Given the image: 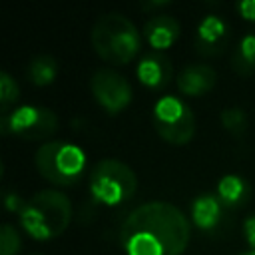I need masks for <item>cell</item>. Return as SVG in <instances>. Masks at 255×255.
<instances>
[{
	"instance_id": "cell-9",
	"label": "cell",
	"mask_w": 255,
	"mask_h": 255,
	"mask_svg": "<svg viewBox=\"0 0 255 255\" xmlns=\"http://www.w3.org/2000/svg\"><path fill=\"white\" fill-rule=\"evenodd\" d=\"M195 52L205 58L221 56L229 44V28L217 16H205L195 32Z\"/></svg>"
},
{
	"instance_id": "cell-14",
	"label": "cell",
	"mask_w": 255,
	"mask_h": 255,
	"mask_svg": "<svg viewBox=\"0 0 255 255\" xmlns=\"http://www.w3.org/2000/svg\"><path fill=\"white\" fill-rule=\"evenodd\" d=\"M215 195L225 205V209H237V207H243L249 201L251 187L241 175L229 173V175H223L217 181V193Z\"/></svg>"
},
{
	"instance_id": "cell-12",
	"label": "cell",
	"mask_w": 255,
	"mask_h": 255,
	"mask_svg": "<svg viewBox=\"0 0 255 255\" xmlns=\"http://www.w3.org/2000/svg\"><path fill=\"white\" fill-rule=\"evenodd\" d=\"M179 30H181V26L173 16L157 14L145 22L143 36H145L147 44L151 48H155V52H161V50L173 46V42L179 38Z\"/></svg>"
},
{
	"instance_id": "cell-10",
	"label": "cell",
	"mask_w": 255,
	"mask_h": 255,
	"mask_svg": "<svg viewBox=\"0 0 255 255\" xmlns=\"http://www.w3.org/2000/svg\"><path fill=\"white\" fill-rule=\"evenodd\" d=\"M177 90L183 96L199 98L213 90L217 82V74L207 64H189L177 74Z\"/></svg>"
},
{
	"instance_id": "cell-22",
	"label": "cell",
	"mask_w": 255,
	"mask_h": 255,
	"mask_svg": "<svg viewBox=\"0 0 255 255\" xmlns=\"http://www.w3.org/2000/svg\"><path fill=\"white\" fill-rule=\"evenodd\" d=\"M237 10H239V14L245 20L255 22V0H243V2H239L237 4Z\"/></svg>"
},
{
	"instance_id": "cell-23",
	"label": "cell",
	"mask_w": 255,
	"mask_h": 255,
	"mask_svg": "<svg viewBox=\"0 0 255 255\" xmlns=\"http://www.w3.org/2000/svg\"><path fill=\"white\" fill-rule=\"evenodd\" d=\"M243 255H255V249H251V251H247V253H243Z\"/></svg>"
},
{
	"instance_id": "cell-19",
	"label": "cell",
	"mask_w": 255,
	"mask_h": 255,
	"mask_svg": "<svg viewBox=\"0 0 255 255\" xmlns=\"http://www.w3.org/2000/svg\"><path fill=\"white\" fill-rule=\"evenodd\" d=\"M20 247H22V241L16 227L10 223H4L0 229V255H18Z\"/></svg>"
},
{
	"instance_id": "cell-7",
	"label": "cell",
	"mask_w": 255,
	"mask_h": 255,
	"mask_svg": "<svg viewBox=\"0 0 255 255\" xmlns=\"http://www.w3.org/2000/svg\"><path fill=\"white\" fill-rule=\"evenodd\" d=\"M2 131L28 141H42L58 131V116L44 106H20L2 116Z\"/></svg>"
},
{
	"instance_id": "cell-3",
	"label": "cell",
	"mask_w": 255,
	"mask_h": 255,
	"mask_svg": "<svg viewBox=\"0 0 255 255\" xmlns=\"http://www.w3.org/2000/svg\"><path fill=\"white\" fill-rule=\"evenodd\" d=\"M72 219V203L68 195L56 189L34 193L20 211V223L28 235L38 241H50L62 235Z\"/></svg>"
},
{
	"instance_id": "cell-11",
	"label": "cell",
	"mask_w": 255,
	"mask_h": 255,
	"mask_svg": "<svg viewBox=\"0 0 255 255\" xmlns=\"http://www.w3.org/2000/svg\"><path fill=\"white\" fill-rule=\"evenodd\" d=\"M135 74L143 86H147L151 90H159L169 84V80L173 76V68H171V62L167 56H163L161 52H151L139 60Z\"/></svg>"
},
{
	"instance_id": "cell-2",
	"label": "cell",
	"mask_w": 255,
	"mask_h": 255,
	"mask_svg": "<svg viewBox=\"0 0 255 255\" xmlns=\"http://www.w3.org/2000/svg\"><path fill=\"white\" fill-rule=\"evenodd\" d=\"M90 38L94 52L114 66L129 64L141 48V34L133 22L118 12L102 14L94 22Z\"/></svg>"
},
{
	"instance_id": "cell-8",
	"label": "cell",
	"mask_w": 255,
	"mask_h": 255,
	"mask_svg": "<svg viewBox=\"0 0 255 255\" xmlns=\"http://www.w3.org/2000/svg\"><path fill=\"white\" fill-rule=\"evenodd\" d=\"M90 88H92V94H94L96 102L110 116L120 114L131 102V86L128 84V80L122 74H118L110 68L96 70L92 74Z\"/></svg>"
},
{
	"instance_id": "cell-4",
	"label": "cell",
	"mask_w": 255,
	"mask_h": 255,
	"mask_svg": "<svg viewBox=\"0 0 255 255\" xmlns=\"http://www.w3.org/2000/svg\"><path fill=\"white\" fill-rule=\"evenodd\" d=\"M137 177L133 169L114 157L100 159L90 173V193L102 205H120L133 197Z\"/></svg>"
},
{
	"instance_id": "cell-16",
	"label": "cell",
	"mask_w": 255,
	"mask_h": 255,
	"mask_svg": "<svg viewBox=\"0 0 255 255\" xmlns=\"http://www.w3.org/2000/svg\"><path fill=\"white\" fill-rule=\"evenodd\" d=\"M56 76H58V62L48 54L34 58L28 66V78L36 86H48L56 80Z\"/></svg>"
},
{
	"instance_id": "cell-13",
	"label": "cell",
	"mask_w": 255,
	"mask_h": 255,
	"mask_svg": "<svg viewBox=\"0 0 255 255\" xmlns=\"http://www.w3.org/2000/svg\"><path fill=\"white\" fill-rule=\"evenodd\" d=\"M225 217V205L213 193H201L191 203V219L203 231H213Z\"/></svg>"
},
{
	"instance_id": "cell-17",
	"label": "cell",
	"mask_w": 255,
	"mask_h": 255,
	"mask_svg": "<svg viewBox=\"0 0 255 255\" xmlns=\"http://www.w3.org/2000/svg\"><path fill=\"white\" fill-rule=\"evenodd\" d=\"M221 126L225 128V131H229L233 137H243L247 131V116L241 108H225L219 116Z\"/></svg>"
},
{
	"instance_id": "cell-5",
	"label": "cell",
	"mask_w": 255,
	"mask_h": 255,
	"mask_svg": "<svg viewBox=\"0 0 255 255\" xmlns=\"http://www.w3.org/2000/svg\"><path fill=\"white\" fill-rule=\"evenodd\" d=\"M36 167L40 175L56 185H74L86 167L84 151L70 141H48L36 151Z\"/></svg>"
},
{
	"instance_id": "cell-21",
	"label": "cell",
	"mask_w": 255,
	"mask_h": 255,
	"mask_svg": "<svg viewBox=\"0 0 255 255\" xmlns=\"http://www.w3.org/2000/svg\"><path fill=\"white\" fill-rule=\"evenodd\" d=\"M243 235H245L247 243L251 245V249H255V213L245 219V223H243Z\"/></svg>"
},
{
	"instance_id": "cell-15",
	"label": "cell",
	"mask_w": 255,
	"mask_h": 255,
	"mask_svg": "<svg viewBox=\"0 0 255 255\" xmlns=\"http://www.w3.org/2000/svg\"><path fill=\"white\" fill-rule=\"evenodd\" d=\"M231 68L235 74L249 78L255 74V34H247L231 54Z\"/></svg>"
},
{
	"instance_id": "cell-1",
	"label": "cell",
	"mask_w": 255,
	"mask_h": 255,
	"mask_svg": "<svg viewBox=\"0 0 255 255\" xmlns=\"http://www.w3.org/2000/svg\"><path fill=\"white\" fill-rule=\"evenodd\" d=\"M189 237L187 217L167 201L135 207L120 227V241L128 255H181Z\"/></svg>"
},
{
	"instance_id": "cell-20",
	"label": "cell",
	"mask_w": 255,
	"mask_h": 255,
	"mask_svg": "<svg viewBox=\"0 0 255 255\" xmlns=\"http://www.w3.org/2000/svg\"><path fill=\"white\" fill-rule=\"evenodd\" d=\"M4 203H6V209H8V211H16V213L20 215V211L24 209V203H26V201H22L16 193L6 191V195H4Z\"/></svg>"
},
{
	"instance_id": "cell-18",
	"label": "cell",
	"mask_w": 255,
	"mask_h": 255,
	"mask_svg": "<svg viewBox=\"0 0 255 255\" xmlns=\"http://www.w3.org/2000/svg\"><path fill=\"white\" fill-rule=\"evenodd\" d=\"M18 84L14 82V78L8 74V72H2L0 74V110H2V116L10 114V106L18 100Z\"/></svg>"
},
{
	"instance_id": "cell-6",
	"label": "cell",
	"mask_w": 255,
	"mask_h": 255,
	"mask_svg": "<svg viewBox=\"0 0 255 255\" xmlns=\"http://www.w3.org/2000/svg\"><path fill=\"white\" fill-rule=\"evenodd\" d=\"M153 128L163 141L171 145H185L195 133V116L183 100L163 96L153 106Z\"/></svg>"
}]
</instances>
